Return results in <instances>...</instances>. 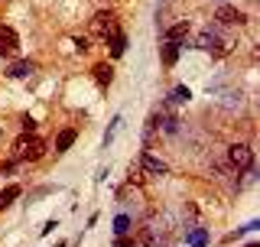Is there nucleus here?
Segmentation results:
<instances>
[{"mask_svg":"<svg viewBox=\"0 0 260 247\" xmlns=\"http://www.w3.org/2000/svg\"><path fill=\"white\" fill-rule=\"evenodd\" d=\"M13 153H16V160H39L46 153V143L36 134H20L13 143Z\"/></svg>","mask_w":260,"mask_h":247,"instance_id":"obj_1","label":"nucleus"},{"mask_svg":"<svg viewBox=\"0 0 260 247\" xmlns=\"http://www.w3.org/2000/svg\"><path fill=\"white\" fill-rule=\"evenodd\" d=\"M91 33H94V36H101V39H111L114 33H120L117 29V16H114V13H98L94 20H91Z\"/></svg>","mask_w":260,"mask_h":247,"instance_id":"obj_2","label":"nucleus"},{"mask_svg":"<svg viewBox=\"0 0 260 247\" xmlns=\"http://www.w3.org/2000/svg\"><path fill=\"white\" fill-rule=\"evenodd\" d=\"M228 156H231V166L234 169H250V166H254V153H250L247 146H231Z\"/></svg>","mask_w":260,"mask_h":247,"instance_id":"obj_3","label":"nucleus"},{"mask_svg":"<svg viewBox=\"0 0 260 247\" xmlns=\"http://www.w3.org/2000/svg\"><path fill=\"white\" fill-rule=\"evenodd\" d=\"M20 49V36L10 26H0V55H13Z\"/></svg>","mask_w":260,"mask_h":247,"instance_id":"obj_4","label":"nucleus"},{"mask_svg":"<svg viewBox=\"0 0 260 247\" xmlns=\"http://www.w3.org/2000/svg\"><path fill=\"white\" fill-rule=\"evenodd\" d=\"M215 20L224 23V26H234V23H244V13L238 10V7H231V4H221L218 13H215Z\"/></svg>","mask_w":260,"mask_h":247,"instance_id":"obj_5","label":"nucleus"},{"mask_svg":"<svg viewBox=\"0 0 260 247\" xmlns=\"http://www.w3.org/2000/svg\"><path fill=\"white\" fill-rule=\"evenodd\" d=\"M199 49H205V52H215V55H224V52H228L224 43L215 36V33H202V36H199Z\"/></svg>","mask_w":260,"mask_h":247,"instance_id":"obj_6","label":"nucleus"},{"mask_svg":"<svg viewBox=\"0 0 260 247\" xmlns=\"http://www.w3.org/2000/svg\"><path fill=\"white\" fill-rule=\"evenodd\" d=\"M140 166H143V172H150V176H166V163L156 160V156H150V153L140 156Z\"/></svg>","mask_w":260,"mask_h":247,"instance_id":"obj_7","label":"nucleus"},{"mask_svg":"<svg viewBox=\"0 0 260 247\" xmlns=\"http://www.w3.org/2000/svg\"><path fill=\"white\" fill-rule=\"evenodd\" d=\"M189 33H192L189 20H182V23H176V26H169V29H166V43H179V39H185Z\"/></svg>","mask_w":260,"mask_h":247,"instance_id":"obj_8","label":"nucleus"},{"mask_svg":"<svg viewBox=\"0 0 260 247\" xmlns=\"http://www.w3.org/2000/svg\"><path fill=\"white\" fill-rule=\"evenodd\" d=\"M75 137H78V134H75L72 127H69V130H62V134L55 137V153H65V150H72V143H75Z\"/></svg>","mask_w":260,"mask_h":247,"instance_id":"obj_9","label":"nucleus"},{"mask_svg":"<svg viewBox=\"0 0 260 247\" xmlns=\"http://www.w3.org/2000/svg\"><path fill=\"white\" fill-rule=\"evenodd\" d=\"M94 81H98V85H111V81H114V69H111V65L108 62H101V65H94Z\"/></svg>","mask_w":260,"mask_h":247,"instance_id":"obj_10","label":"nucleus"},{"mask_svg":"<svg viewBox=\"0 0 260 247\" xmlns=\"http://www.w3.org/2000/svg\"><path fill=\"white\" fill-rule=\"evenodd\" d=\"M7 75H10V78H26V75H32V62H13Z\"/></svg>","mask_w":260,"mask_h":247,"instance_id":"obj_11","label":"nucleus"},{"mask_svg":"<svg viewBox=\"0 0 260 247\" xmlns=\"http://www.w3.org/2000/svg\"><path fill=\"white\" fill-rule=\"evenodd\" d=\"M179 59V43H162V65H176Z\"/></svg>","mask_w":260,"mask_h":247,"instance_id":"obj_12","label":"nucleus"},{"mask_svg":"<svg viewBox=\"0 0 260 247\" xmlns=\"http://www.w3.org/2000/svg\"><path fill=\"white\" fill-rule=\"evenodd\" d=\"M108 43H111V55H124V49H127V36H124V33H114Z\"/></svg>","mask_w":260,"mask_h":247,"instance_id":"obj_13","label":"nucleus"},{"mask_svg":"<svg viewBox=\"0 0 260 247\" xmlns=\"http://www.w3.org/2000/svg\"><path fill=\"white\" fill-rule=\"evenodd\" d=\"M16 195H20V186H7L4 192H0V208H7V205H10Z\"/></svg>","mask_w":260,"mask_h":247,"instance_id":"obj_14","label":"nucleus"},{"mask_svg":"<svg viewBox=\"0 0 260 247\" xmlns=\"http://www.w3.org/2000/svg\"><path fill=\"white\" fill-rule=\"evenodd\" d=\"M169 98L182 104V101H189V98H192V91H189V88H185V85H179V88H173V95H169Z\"/></svg>","mask_w":260,"mask_h":247,"instance_id":"obj_15","label":"nucleus"},{"mask_svg":"<svg viewBox=\"0 0 260 247\" xmlns=\"http://www.w3.org/2000/svg\"><path fill=\"white\" fill-rule=\"evenodd\" d=\"M114 231H117V234H127V231H130V218L120 215L117 221H114Z\"/></svg>","mask_w":260,"mask_h":247,"instance_id":"obj_16","label":"nucleus"},{"mask_svg":"<svg viewBox=\"0 0 260 247\" xmlns=\"http://www.w3.org/2000/svg\"><path fill=\"white\" fill-rule=\"evenodd\" d=\"M114 247H137V241H134V237H127V234H117Z\"/></svg>","mask_w":260,"mask_h":247,"instance_id":"obj_17","label":"nucleus"},{"mask_svg":"<svg viewBox=\"0 0 260 247\" xmlns=\"http://www.w3.org/2000/svg\"><path fill=\"white\" fill-rule=\"evenodd\" d=\"M32 127H36V120H32V117H23V130H26V134H32Z\"/></svg>","mask_w":260,"mask_h":247,"instance_id":"obj_18","label":"nucleus"},{"mask_svg":"<svg viewBox=\"0 0 260 247\" xmlns=\"http://www.w3.org/2000/svg\"><path fill=\"white\" fill-rule=\"evenodd\" d=\"M247 247H257V244H247Z\"/></svg>","mask_w":260,"mask_h":247,"instance_id":"obj_19","label":"nucleus"}]
</instances>
